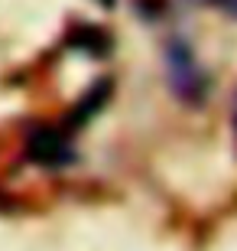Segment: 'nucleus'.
I'll return each instance as SVG.
<instances>
[{
    "mask_svg": "<svg viewBox=\"0 0 237 251\" xmlns=\"http://www.w3.org/2000/svg\"><path fill=\"white\" fill-rule=\"evenodd\" d=\"M169 78H172L175 95L185 98V101H195L205 92V75H201L195 56H192L182 43H172L169 46Z\"/></svg>",
    "mask_w": 237,
    "mask_h": 251,
    "instance_id": "obj_1",
    "label": "nucleus"
},
{
    "mask_svg": "<svg viewBox=\"0 0 237 251\" xmlns=\"http://www.w3.org/2000/svg\"><path fill=\"white\" fill-rule=\"evenodd\" d=\"M29 157L43 167H65V163L75 160L68 140L55 130H33L29 134Z\"/></svg>",
    "mask_w": 237,
    "mask_h": 251,
    "instance_id": "obj_2",
    "label": "nucleus"
},
{
    "mask_svg": "<svg viewBox=\"0 0 237 251\" xmlns=\"http://www.w3.org/2000/svg\"><path fill=\"white\" fill-rule=\"evenodd\" d=\"M101 3H104V7H114V0H101Z\"/></svg>",
    "mask_w": 237,
    "mask_h": 251,
    "instance_id": "obj_3",
    "label": "nucleus"
}]
</instances>
